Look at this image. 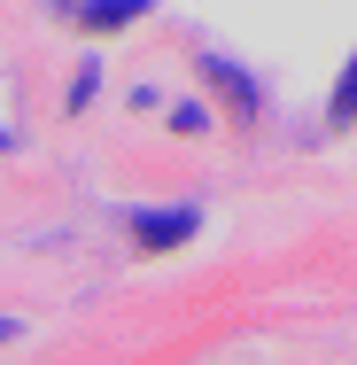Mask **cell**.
I'll return each mask as SVG.
<instances>
[{
    "label": "cell",
    "mask_w": 357,
    "mask_h": 365,
    "mask_svg": "<svg viewBox=\"0 0 357 365\" xmlns=\"http://www.w3.org/2000/svg\"><path fill=\"white\" fill-rule=\"evenodd\" d=\"M0 148H8V133H0Z\"/></svg>",
    "instance_id": "obj_5"
},
{
    "label": "cell",
    "mask_w": 357,
    "mask_h": 365,
    "mask_svg": "<svg viewBox=\"0 0 357 365\" xmlns=\"http://www.w3.org/2000/svg\"><path fill=\"white\" fill-rule=\"evenodd\" d=\"M133 233H140V249H179L202 233V210H148V218H133Z\"/></svg>",
    "instance_id": "obj_1"
},
{
    "label": "cell",
    "mask_w": 357,
    "mask_h": 365,
    "mask_svg": "<svg viewBox=\"0 0 357 365\" xmlns=\"http://www.w3.org/2000/svg\"><path fill=\"white\" fill-rule=\"evenodd\" d=\"M8 334H16V327H8V319H0V342H8Z\"/></svg>",
    "instance_id": "obj_4"
},
{
    "label": "cell",
    "mask_w": 357,
    "mask_h": 365,
    "mask_svg": "<svg viewBox=\"0 0 357 365\" xmlns=\"http://www.w3.org/2000/svg\"><path fill=\"white\" fill-rule=\"evenodd\" d=\"M140 16H148V0H86L78 8L86 31H117V24H140Z\"/></svg>",
    "instance_id": "obj_2"
},
{
    "label": "cell",
    "mask_w": 357,
    "mask_h": 365,
    "mask_svg": "<svg viewBox=\"0 0 357 365\" xmlns=\"http://www.w3.org/2000/svg\"><path fill=\"white\" fill-rule=\"evenodd\" d=\"M334 125H350L357 117V55H350V71H342V86H334V109H326Z\"/></svg>",
    "instance_id": "obj_3"
}]
</instances>
